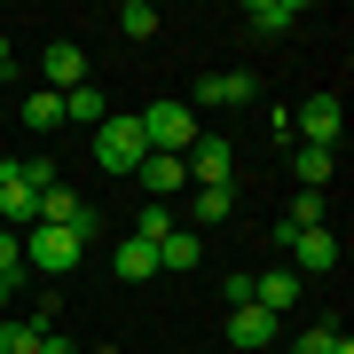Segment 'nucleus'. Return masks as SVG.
I'll return each mask as SVG.
<instances>
[{"instance_id": "nucleus-7", "label": "nucleus", "mask_w": 354, "mask_h": 354, "mask_svg": "<svg viewBox=\"0 0 354 354\" xmlns=\"http://www.w3.org/2000/svg\"><path fill=\"white\" fill-rule=\"evenodd\" d=\"M39 71H48V95L87 87V48H79V39H48V48H39Z\"/></svg>"}, {"instance_id": "nucleus-29", "label": "nucleus", "mask_w": 354, "mask_h": 354, "mask_svg": "<svg viewBox=\"0 0 354 354\" xmlns=\"http://www.w3.org/2000/svg\"><path fill=\"white\" fill-rule=\"evenodd\" d=\"M8 87H16V64H8V71H0V95H8Z\"/></svg>"}, {"instance_id": "nucleus-6", "label": "nucleus", "mask_w": 354, "mask_h": 354, "mask_svg": "<svg viewBox=\"0 0 354 354\" xmlns=\"http://www.w3.org/2000/svg\"><path fill=\"white\" fill-rule=\"evenodd\" d=\"M32 221H39V189L24 181V165H0V228H16V236H24Z\"/></svg>"}, {"instance_id": "nucleus-17", "label": "nucleus", "mask_w": 354, "mask_h": 354, "mask_svg": "<svg viewBox=\"0 0 354 354\" xmlns=\"http://www.w3.org/2000/svg\"><path fill=\"white\" fill-rule=\"evenodd\" d=\"M197 260H205V236H197V228H174V236L158 244V268H174V276H181V268H197Z\"/></svg>"}, {"instance_id": "nucleus-18", "label": "nucleus", "mask_w": 354, "mask_h": 354, "mask_svg": "<svg viewBox=\"0 0 354 354\" xmlns=\"http://www.w3.org/2000/svg\"><path fill=\"white\" fill-rule=\"evenodd\" d=\"M244 24L276 39V32H291V24H299V8H291V0H252V8H244Z\"/></svg>"}, {"instance_id": "nucleus-8", "label": "nucleus", "mask_w": 354, "mask_h": 354, "mask_svg": "<svg viewBox=\"0 0 354 354\" xmlns=\"http://www.w3.org/2000/svg\"><path fill=\"white\" fill-rule=\"evenodd\" d=\"M252 95H260V79H252V71H205L189 111H228V102H252Z\"/></svg>"}, {"instance_id": "nucleus-11", "label": "nucleus", "mask_w": 354, "mask_h": 354, "mask_svg": "<svg viewBox=\"0 0 354 354\" xmlns=\"http://www.w3.org/2000/svg\"><path fill=\"white\" fill-rule=\"evenodd\" d=\"M291 260H299L307 276H330V268H339V236H330V228H299V236H291Z\"/></svg>"}, {"instance_id": "nucleus-24", "label": "nucleus", "mask_w": 354, "mask_h": 354, "mask_svg": "<svg viewBox=\"0 0 354 354\" xmlns=\"http://www.w3.org/2000/svg\"><path fill=\"white\" fill-rule=\"evenodd\" d=\"M39 339H48V330H32V323L0 315V354H39Z\"/></svg>"}, {"instance_id": "nucleus-31", "label": "nucleus", "mask_w": 354, "mask_h": 354, "mask_svg": "<svg viewBox=\"0 0 354 354\" xmlns=\"http://www.w3.org/2000/svg\"><path fill=\"white\" fill-rule=\"evenodd\" d=\"M0 315H8V283H0Z\"/></svg>"}, {"instance_id": "nucleus-20", "label": "nucleus", "mask_w": 354, "mask_h": 354, "mask_svg": "<svg viewBox=\"0 0 354 354\" xmlns=\"http://www.w3.org/2000/svg\"><path fill=\"white\" fill-rule=\"evenodd\" d=\"M174 228H181V221H174V205L142 197V213H134V236H142V244H165V236H174Z\"/></svg>"}, {"instance_id": "nucleus-15", "label": "nucleus", "mask_w": 354, "mask_h": 354, "mask_svg": "<svg viewBox=\"0 0 354 354\" xmlns=\"http://www.w3.org/2000/svg\"><path fill=\"white\" fill-rule=\"evenodd\" d=\"M111 268H118V276H127V283H150V276H158V244L127 236V244H118V252H111Z\"/></svg>"}, {"instance_id": "nucleus-14", "label": "nucleus", "mask_w": 354, "mask_h": 354, "mask_svg": "<svg viewBox=\"0 0 354 354\" xmlns=\"http://www.w3.org/2000/svg\"><path fill=\"white\" fill-rule=\"evenodd\" d=\"M228 339L236 346H268L276 339V315H268V307H228Z\"/></svg>"}, {"instance_id": "nucleus-30", "label": "nucleus", "mask_w": 354, "mask_h": 354, "mask_svg": "<svg viewBox=\"0 0 354 354\" xmlns=\"http://www.w3.org/2000/svg\"><path fill=\"white\" fill-rule=\"evenodd\" d=\"M0 71H8V32H0Z\"/></svg>"}, {"instance_id": "nucleus-16", "label": "nucleus", "mask_w": 354, "mask_h": 354, "mask_svg": "<svg viewBox=\"0 0 354 354\" xmlns=\"http://www.w3.org/2000/svg\"><path fill=\"white\" fill-rule=\"evenodd\" d=\"M64 118H71V127H87V134L102 127V118H111V102H102V87H95V79H87V87H71V95H64Z\"/></svg>"}, {"instance_id": "nucleus-13", "label": "nucleus", "mask_w": 354, "mask_h": 354, "mask_svg": "<svg viewBox=\"0 0 354 354\" xmlns=\"http://www.w3.org/2000/svg\"><path fill=\"white\" fill-rule=\"evenodd\" d=\"M299 228H323V189H299V197H291V213L276 221V244H283V252H291Z\"/></svg>"}, {"instance_id": "nucleus-26", "label": "nucleus", "mask_w": 354, "mask_h": 354, "mask_svg": "<svg viewBox=\"0 0 354 354\" xmlns=\"http://www.w3.org/2000/svg\"><path fill=\"white\" fill-rule=\"evenodd\" d=\"M118 32H127V39H150L158 32V8H150V0H127V8H118Z\"/></svg>"}, {"instance_id": "nucleus-25", "label": "nucleus", "mask_w": 354, "mask_h": 354, "mask_svg": "<svg viewBox=\"0 0 354 354\" xmlns=\"http://www.w3.org/2000/svg\"><path fill=\"white\" fill-rule=\"evenodd\" d=\"M0 283H24V236H16V228H0Z\"/></svg>"}, {"instance_id": "nucleus-19", "label": "nucleus", "mask_w": 354, "mask_h": 354, "mask_svg": "<svg viewBox=\"0 0 354 354\" xmlns=\"http://www.w3.org/2000/svg\"><path fill=\"white\" fill-rule=\"evenodd\" d=\"M24 127H32V134H55V127H64V95L32 87V95H24Z\"/></svg>"}, {"instance_id": "nucleus-9", "label": "nucleus", "mask_w": 354, "mask_h": 354, "mask_svg": "<svg viewBox=\"0 0 354 354\" xmlns=\"http://www.w3.org/2000/svg\"><path fill=\"white\" fill-rule=\"evenodd\" d=\"M39 221H48V228H71V236H95V213H87V197H79V189H64V181H55V189L39 197ZM39 221H32V228H39Z\"/></svg>"}, {"instance_id": "nucleus-5", "label": "nucleus", "mask_w": 354, "mask_h": 354, "mask_svg": "<svg viewBox=\"0 0 354 354\" xmlns=\"http://www.w3.org/2000/svg\"><path fill=\"white\" fill-rule=\"evenodd\" d=\"M339 95H307L299 111H291V134H307V150H339Z\"/></svg>"}, {"instance_id": "nucleus-28", "label": "nucleus", "mask_w": 354, "mask_h": 354, "mask_svg": "<svg viewBox=\"0 0 354 354\" xmlns=\"http://www.w3.org/2000/svg\"><path fill=\"white\" fill-rule=\"evenodd\" d=\"M39 354H79L71 339H55V330H48V339H39Z\"/></svg>"}, {"instance_id": "nucleus-23", "label": "nucleus", "mask_w": 354, "mask_h": 354, "mask_svg": "<svg viewBox=\"0 0 354 354\" xmlns=\"http://www.w3.org/2000/svg\"><path fill=\"white\" fill-rule=\"evenodd\" d=\"M228 205H236V189H189V221L213 228V221H228Z\"/></svg>"}, {"instance_id": "nucleus-1", "label": "nucleus", "mask_w": 354, "mask_h": 354, "mask_svg": "<svg viewBox=\"0 0 354 354\" xmlns=\"http://www.w3.org/2000/svg\"><path fill=\"white\" fill-rule=\"evenodd\" d=\"M134 127H142V150L181 158L197 142V111H189V102H150V111H134Z\"/></svg>"}, {"instance_id": "nucleus-27", "label": "nucleus", "mask_w": 354, "mask_h": 354, "mask_svg": "<svg viewBox=\"0 0 354 354\" xmlns=\"http://www.w3.org/2000/svg\"><path fill=\"white\" fill-rule=\"evenodd\" d=\"M221 299L228 307H252V276H221Z\"/></svg>"}, {"instance_id": "nucleus-21", "label": "nucleus", "mask_w": 354, "mask_h": 354, "mask_svg": "<svg viewBox=\"0 0 354 354\" xmlns=\"http://www.w3.org/2000/svg\"><path fill=\"white\" fill-rule=\"evenodd\" d=\"M330 165H339V150H307V142L291 150V174H299V189H323V181H330Z\"/></svg>"}, {"instance_id": "nucleus-2", "label": "nucleus", "mask_w": 354, "mask_h": 354, "mask_svg": "<svg viewBox=\"0 0 354 354\" xmlns=\"http://www.w3.org/2000/svg\"><path fill=\"white\" fill-rule=\"evenodd\" d=\"M87 260V236H71V228H24V268H39V276H71V268Z\"/></svg>"}, {"instance_id": "nucleus-12", "label": "nucleus", "mask_w": 354, "mask_h": 354, "mask_svg": "<svg viewBox=\"0 0 354 354\" xmlns=\"http://www.w3.org/2000/svg\"><path fill=\"white\" fill-rule=\"evenodd\" d=\"M252 307H268V315L299 307V276H291V268H268V276H252Z\"/></svg>"}, {"instance_id": "nucleus-10", "label": "nucleus", "mask_w": 354, "mask_h": 354, "mask_svg": "<svg viewBox=\"0 0 354 354\" xmlns=\"http://www.w3.org/2000/svg\"><path fill=\"white\" fill-rule=\"evenodd\" d=\"M134 181H142V197H158V205H174L181 189H189V174H181V158H158V150H150V158L134 165Z\"/></svg>"}, {"instance_id": "nucleus-4", "label": "nucleus", "mask_w": 354, "mask_h": 354, "mask_svg": "<svg viewBox=\"0 0 354 354\" xmlns=\"http://www.w3.org/2000/svg\"><path fill=\"white\" fill-rule=\"evenodd\" d=\"M142 158H150V150H142L134 111H127V118H102V127H95V165H102V174H134Z\"/></svg>"}, {"instance_id": "nucleus-22", "label": "nucleus", "mask_w": 354, "mask_h": 354, "mask_svg": "<svg viewBox=\"0 0 354 354\" xmlns=\"http://www.w3.org/2000/svg\"><path fill=\"white\" fill-rule=\"evenodd\" d=\"M291 354H354V339H346L339 323H315V330H299V346H291Z\"/></svg>"}, {"instance_id": "nucleus-3", "label": "nucleus", "mask_w": 354, "mask_h": 354, "mask_svg": "<svg viewBox=\"0 0 354 354\" xmlns=\"http://www.w3.org/2000/svg\"><path fill=\"white\" fill-rule=\"evenodd\" d=\"M181 174H189V189H228V181H236V150H228L221 134H197L189 150H181Z\"/></svg>"}]
</instances>
